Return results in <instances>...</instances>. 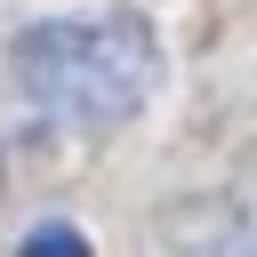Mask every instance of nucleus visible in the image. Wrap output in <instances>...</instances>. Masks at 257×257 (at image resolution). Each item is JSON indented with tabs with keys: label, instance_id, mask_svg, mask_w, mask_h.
<instances>
[{
	"label": "nucleus",
	"instance_id": "nucleus-1",
	"mask_svg": "<svg viewBox=\"0 0 257 257\" xmlns=\"http://www.w3.org/2000/svg\"><path fill=\"white\" fill-rule=\"evenodd\" d=\"M8 80H16V112L32 128L56 137H96L112 120H128L153 80H161V40L145 16L104 8V16H48L32 32H16L8 48Z\"/></svg>",
	"mask_w": 257,
	"mask_h": 257
},
{
	"label": "nucleus",
	"instance_id": "nucleus-3",
	"mask_svg": "<svg viewBox=\"0 0 257 257\" xmlns=\"http://www.w3.org/2000/svg\"><path fill=\"white\" fill-rule=\"evenodd\" d=\"M24 257H88V241L72 225H40V233H24Z\"/></svg>",
	"mask_w": 257,
	"mask_h": 257
},
{
	"label": "nucleus",
	"instance_id": "nucleus-2",
	"mask_svg": "<svg viewBox=\"0 0 257 257\" xmlns=\"http://www.w3.org/2000/svg\"><path fill=\"white\" fill-rule=\"evenodd\" d=\"M169 257H257V201H233V209H217L185 249H169Z\"/></svg>",
	"mask_w": 257,
	"mask_h": 257
}]
</instances>
